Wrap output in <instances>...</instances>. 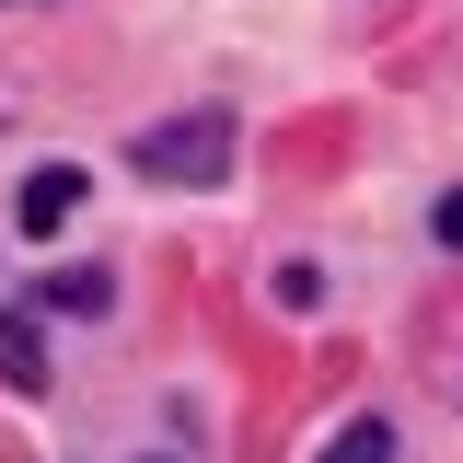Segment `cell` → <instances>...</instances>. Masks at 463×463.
Returning <instances> with one entry per match:
<instances>
[{"mask_svg": "<svg viewBox=\"0 0 463 463\" xmlns=\"http://www.w3.org/2000/svg\"><path fill=\"white\" fill-rule=\"evenodd\" d=\"M139 185H232V105H185L163 128H128Z\"/></svg>", "mask_w": 463, "mask_h": 463, "instance_id": "6da1fadb", "label": "cell"}, {"mask_svg": "<svg viewBox=\"0 0 463 463\" xmlns=\"http://www.w3.org/2000/svg\"><path fill=\"white\" fill-rule=\"evenodd\" d=\"M47 325H35V313H0V383H12V394H47Z\"/></svg>", "mask_w": 463, "mask_h": 463, "instance_id": "7a4b0ae2", "label": "cell"}, {"mask_svg": "<svg viewBox=\"0 0 463 463\" xmlns=\"http://www.w3.org/2000/svg\"><path fill=\"white\" fill-rule=\"evenodd\" d=\"M70 209H81V163H47V174H24V232H35V243H47V232L70 221Z\"/></svg>", "mask_w": 463, "mask_h": 463, "instance_id": "3957f363", "label": "cell"}, {"mask_svg": "<svg viewBox=\"0 0 463 463\" xmlns=\"http://www.w3.org/2000/svg\"><path fill=\"white\" fill-rule=\"evenodd\" d=\"M325 463H394V429L383 417H347L336 440H325Z\"/></svg>", "mask_w": 463, "mask_h": 463, "instance_id": "277c9868", "label": "cell"}, {"mask_svg": "<svg viewBox=\"0 0 463 463\" xmlns=\"http://www.w3.org/2000/svg\"><path fill=\"white\" fill-rule=\"evenodd\" d=\"M47 301H58V313H105V301H116V279H105V267H58V279H47Z\"/></svg>", "mask_w": 463, "mask_h": 463, "instance_id": "5b68a950", "label": "cell"}, {"mask_svg": "<svg viewBox=\"0 0 463 463\" xmlns=\"http://www.w3.org/2000/svg\"><path fill=\"white\" fill-rule=\"evenodd\" d=\"M440 243H452V255H463V185H452V197H440Z\"/></svg>", "mask_w": 463, "mask_h": 463, "instance_id": "8992f818", "label": "cell"}, {"mask_svg": "<svg viewBox=\"0 0 463 463\" xmlns=\"http://www.w3.org/2000/svg\"><path fill=\"white\" fill-rule=\"evenodd\" d=\"M151 463H174V452H151Z\"/></svg>", "mask_w": 463, "mask_h": 463, "instance_id": "52a82bcc", "label": "cell"}]
</instances>
